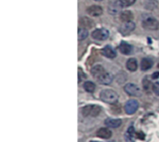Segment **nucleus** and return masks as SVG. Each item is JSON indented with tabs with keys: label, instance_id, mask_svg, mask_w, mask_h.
<instances>
[{
	"label": "nucleus",
	"instance_id": "nucleus-9",
	"mask_svg": "<svg viewBox=\"0 0 159 142\" xmlns=\"http://www.w3.org/2000/svg\"><path fill=\"white\" fill-rule=\"evenodd\" d=\"M139 108V103L136 100H130L127 101L125 105V111L128 114H133Z\"/></svg>",
	"mask_w": 159,
	"mask_h": 142
},
{
	"label": "nucleus",
	"instance_id": "nucleus-19",
	"mask_svg": "<svg viewBox=\"0 0 159 142\" xmlns=\"http://www.w3.org/2000/svg\"><path fill=\"white\" fill-rule=\"evenodd\" d=\"M119 51L125 55H128L131 52V46L126 42H122L119 46Z\"/></svg>",
	"mask_w": 159,
	"mask_h": 142
},
{
	"label": "nucleus",
	"instance_id": "nucleus-25",
	"mask_svg": "<svg viewBox=\"0 0 159 142\" xmlns=\"http://www.w3.org/2000/svg\"><path fill=\"white\" fill-rule=\"evenodd\" d=\"M84 78H86L85 73L82 72V70H81L80 68H78V83H80V82H81V80H82V79H84Z\"/></svg>",
	"mask_w": 159,
	"mask_h": 142
},
{
	"label": "nucleus",
	"instance_id": "nucleus-29",
	"mask_svg": "<svg viewBox=\"0 0 159 142\" xmlns=\"http://www.w3.org/2000/svg\"><path fill=\"white\" fill-rule=\"evenodd\" d=\"M158 68H159V64H158Z\"/></svg>",
	"mask_w": 159,
	"mask_h": 142
},
{
	"label": "nucleus",
	"instance_id": "nucleus-18",
	"mask_svg": "<svg viewBox=\"0 0 159 142\" xmlns=\"http://www.w3.org/2000/svg\"><path fill=\"white\" fill-rule=\"evenodd\" d=\"M80 23L84 28H92L94 26V21L87 17H82V19L80 20Z\"/></svg>",
	"mask_w": 159,
	"mask_h": 142
},
{
	"label": "nucleus",
	"instance_id": "nucleus-2",
	"mask_svg": "<svg viewBox=\"0 0 159 142\" xmlns=\"http://www.w3.org/2000/svg\"><path fill=\"white\" fill-rule=\"evenodd\" d=\"M100 98L102 101L109 103V104H115L118 101V95L116 92H115L112 89H105L102 90L100 94Z\"/></svg>",
	"mask_w": 159,
	"mask_h": 142
},
{
	"label": "nucleus",
	"instance_id": "nucleus-3",
	"mask_svg": "<svg viewBox=\"0 0 159 142\" xmlns=\"http://www.w3.org/2000/svg\"><path fill=\"white\" fill-rule=\"evenodd\" d=\"M101 111H102V109L98 105H87L82 109L81 112H82L83 116H85V117H89V116L96 117L100 114Z\"/></svg>",
	"mask_w": 159,
	"mask_h": 142
},
{
	"label": "nucleus",
	"instance_id": "nucleus-12",
	"mask_svg": "<svg viewBox=\"0 0 159 142\" xmlns=\"http://www.w3.org/2000/svg\"><path fill=\"white\" fill-rule=\"evenodd\" d=\"M96 135H97V137L100 138V139L108 140V139H110V138L112 137L113 133H112V131H111L110 129L105 128V127H102V128H100V129L97 131Z\"/></svg>",
	"mask_w": 159,
	"mask_h": 142
},
{
	"label": "nucleus",
	"instance_id": "nucleus-27",
	"mask_svg": "<svg viewBox=\"0 0 159 142\" xmlns=\"http://www.w3.org/2000/svg\"><path fill=\"white\" fill-rule=\"evenodd\" d=\"M159 76V72H157V73H153V75H152V78L153 79H157V78H158Z\"/></svg>",
	"mask_w": 159,
	"mask_h": 142
},
{
	"label": "nucleus",
	"instance_id": "nucleus-4",
	"mask_svg": "<svg viewBox=\"0 0 159 142\" xmlns=\"http://www.w3.org/2000/svg\"><path fill=\"white\" fill-rule=\"evenodd\" d=\"M143 23V27L146 30H152V31H156L159 28V22L158 20L154 18V17H146L142 21Z\"/></svg>",
	"mask_w": 159,
	"mask_h": 142
},
{
	"label": "nucleus",
	"instance_id": "nucleus-16",
	"mask_svg": "<svg viewBox=\"0 0 159 142\" xmlns=\"http://www.w3.org/2000/svg\"><path fill=\"white\" fill-rule=\"evenodd\" d=\"M135 137H136V133H135L134 127L130 126L125 135V140L128 142H135Z\"/></svg>",
	"mask_w": 159,
	"mask_h": 142
},
{
	"label": "nucleus",
	"instance_id": "nucleus-11",
	"mask_svg": "<svg viewBox=\"0 0 159 142\" xmlns=\"http://www.w3.org/2000/svg\"><path fill=\"white\" fill-rule=\"evenodd\" d=\"M102 53L104 57L109 59H114L116 57V51L111 46H106L102 49Z\"/></svg>",
	"mask_w": 159,
	"mask_h": 142
},
{
	"label": "nucleus",
	"instance_id": "nucleus-14",
	"mask_svg": "<svg viewBox=\"0 0 159 142\" xmlns=\"http://www.w3.org/2000/svg\"><path fill=\"white\" fill-rule=\"evenodd\" d=\"M126 67L129 72H135L138 68V62L137 60L134 58H130L128 60L127 63H126Z\"/></svg>",
	"mask_w": 159,
	"mask_h": 142
},
{
	"label": "nucleus",
	"instance_id": "nucleus-7",
	"mask_svg": "<svg viewBox=\"0 0 159 142\" xmlns=\"http://www.w3.org/2000/svg\"><path fill=\"white\" fill-rule=\"evenodd\" d=\"M122 8H123V7L121 5L120 0L115 1V2H112V3L109 4V6H108V12L111 15H118L119 13H121Z\"/></svg>",
	"mask_w": 159,
	"mask_h": 142
},
{
	"label": "nucleus",
	"instance_id": "nucleus-15",
	"mask_svg": "<svg viewBox=\"0 0 159 142\" xmlns=\"http://www.w3.org/2000/svg\"><path fill=\"white\" fill-rule=\"evenodd\" d=\"M153 66V60L149 58H143L141 62V70L142 71H147L151 69Z\"/></svg>",
	"mask_w": 159,
	"mask_h": 142
},
{
	"label": "nucleus",
	"instance_id": "nucleus-8",
	"mask_svg": "<svg viewBox=\"0 0 159 142\" xmlns=\"http://www.w3.org/2000/svg\"><path fill=\"white\" fill-rule=\"evenodd\" d=\"M136 28V24L132 21H127L124 22L120 28H119V32L123 34V35H127L129 33H130L131 32H133Z\"/></svg>",
	"mask_w": 159,
	"mask_h": 142
},
{
	"label": "nucleus",
	"instance_id": "nucleus-23",
	"mask_svg": "<svg viewBox=\"0 0 159 142\" xmlns=\"http://www.w3.org/2000/svg\"><path fill=\"white\" fill-rule=\"evenodd\" d=\"M120 2L123 7H130L131 5H133L136 2V0H120Z\"/></svg>",
	"mask_w": 159,
	"mask_h": 142
},
{
	"label": "nucleus",
	"instance_id": "nucleus-6",
	"mask_svg": "<svg viewBox=\"0 0 159 142\" xmlns=\"http://www.w3.org/2000/svg\"><path fill=\"white\" fill-rule=\"evenodd\" d=\"M92 37L96 40H100V41H102V40H105L108 38L109 36V32L108 30L106 29H103V28H100V29H96L95 31L92 32L91 33Z\"/></svg>",
	"mask_w": 159,
	"mask_h": 142
},
{
	"label": "nucleus",
	"instance_id": "nucleus-13",
	"mask_svg": "<svg viewBox=\"0 0 159 142\" xmlns=\"http://www.w3.org/2000/svg\"><path fill=\"white\" fill-rule=\"evenodd\" d=\"M105 126L109 128H117L122 125V121L120 119H114V118H107L104 122Z\"/></svg>",
	"mask_w": 159,
	"mask_h": 142
},
{
	"label": "nucleus",
	"instance_id": "nucleus-5",
	"mask_svg": "<svg viewBox=\"0 0 159 142\" xmlns=\"http://www.w3.org/2000/svg\"><path fill=\"white\" fill-rule=\"evenodd\" d=\"M124 90L128 95H129L131 97H141L142 96V89L137 85L132 84V83L127 84L124 87Z\"/></svg>",
	"mask_w": 159,
	"mask_h": 142
},
{
	"label": "nucleus",
	"instance_id": "nucleus-1",
	"mask_svg": "<svg viewBox=\"0 0 159 142\" xmlns=\"http://www.w3.org/2000/svg\"><path fill=\"white\" fill-rule=\"evenodd\" d=\"M91 74L101 85H110L113 81V75L106 72L102 65H95L92 67Z\"/></svg>",
	"mask_w": 159,
	"mask_h": 142
},
{
	"label": "nucleus",
	"instance_id": "nucleus-10",
	"mask_svg": "<svg viewBox=\"0 0 159 142\" xmlns=\"http://www.w3.org/2000/svg\"><path fill=\"white\" fill-rule=\"evenodd\" d=\"M87 12L91 17H98V16H101L102 14L103 10H102V7L97 6V5H93V6H90L89 7H88Z\"/></svg>",
	"mask_w": 159,
	"mask_h": 142
},
{
	"label": "nucleus",
	"instance_id": "nucleus-22",
	"mask_svg": "<svg viewBox=\"0 0 159 142\" xmlns=\"http://www.w3.org/2000/svg\"><path fill=\"white\" fill-rule=\"evenodd\" d=\"M143 89L147 92V93H149L150 92V90H151V88H153V86H152V84H151V82L147 79V78H144L143 79Z\"/></svg>",
	"mask_w": 159,
	"mask_h": 142
},
{
	"label": "nucleus",
	"instance_id": "nucleus-17",
	"mask_svg": "<svg viewBox=\"0 0 159 142\" xmlns=\"http://www.w3.org/2000/svg\"><path fill=\"white\" fill-rule=\"evenodd\" d=\"M132 19H133V14L129 10H125V11L121 12V14H120V20L124 22L131 21Z\"/></svg>",
	"mask_w": 159,
	"mask_h": 142
},
{
	"label": "nucleus",
	"instance_id": "nucleus-28",
	"mask_svg": "<svg viewBox=\"0 0 159 142\" xmlns=\"http://www.w3.org/2000/svg\"><path fill=\"white\" fill-rule=\"evenodd\" d=\"M94 1H102V0H94Z\"/></svg>",
	"mask_w": 159,
	"mask_h": 142
},
{
	"label": "nucleus",
	"instance_id": "nucleus-24",
	"mask_svg": "<svg viewBox=\"0 0 159 142\" xmlns=\"http://www.w3.org/2000/svg\"><path fill=\"white\" fill-rule=\"evenodd\" d=\"M153 91L157 96H159V82H157L153 85Z\"/></svg>",
	"mask_w": 159,
	"mask_h": 142
},
{
	"label": "nucleus",
	"instance_id": "nucleus-21",
	"mask_svg": "<svg viewBox=\"0 0 159 142\" xmlns=\"http://www.w3.org/2000/svg\"><path fill=\"white\" fill-rule=\"evenodd\" d=\"M83 87H84V89H85L87 92L93 93V92H94V90H95V87H96V86H95V84H94L93 82L87 81V82H85V83H84V85H83Z\"/></svg>",
	"mask_w": 159,
	"mask_h": 142
},
{
	"label": "nucleus",
	"instance_id": "nucleus-26",
	"mask_svg": "<svg viewBox=\"0 0 159 142\" xmlns=\"http://www.w3.org/2000/svg\"><path fill=\"white\" fill-rule=\"evenodd\" d=\"M136 137L139 139V140H144V139H145V135L143 133V132H137L136 133Z\"/></svg>",
	"mask_w": 159,
	"mask_h": 142
},
{
	"label": "nucleus",
	"instance_id": "nucleus-20",
	"mask_svg": "<svg viewBox=\"0 0 159 142\" xmlns=\"http://www.w3.org/2000/svg\"><path fill=\"white\" fill-rule=\"evenodd\" d=\"M77 35H78V40L79 41H82L84 39H86L89 35V31L84 28V27H80L78 28V33H77Z\"/></svg>",
	"mask_w": 159,
	"mask_h": 142
}]
</instances>
